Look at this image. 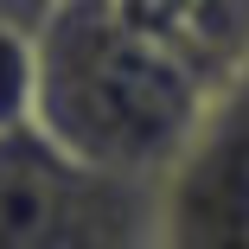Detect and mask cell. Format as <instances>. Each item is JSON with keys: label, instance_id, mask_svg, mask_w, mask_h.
I'll use <instances>...</instances> for the list:
<instances>
[{"label": "cell", "instance_id": "3957f363", "mask_svg": "<svg viewBox=\"0 0 249 249\" xmlns=\"http://www.w3.org/2000/svg\"><path fill=\"white\" fill-rule=\"evenodd\" d=\"M166 249H249V77L224 89L185 160L160 179Z\"/></svg>", "mask_w": 249, "mask_h": 249}, {"label": "cell", "instance_id": "5b68a950", "mask_svg": "<svg viewBox=\"0 0 249 249\" xmlns=\"http://www.w3.org/2000/svg\"><path fill=\"white\" fill-rule=\"evenodd\" d=\"M38 109V26L0 13V134H26Z\"/></svg>", "mask_w": 249, "mask_h": 249}, {"label": "cell", "instance_id": "277c9868", "mask_svg": "<svg viewBox=\"0 0 249 249\" xmlns=\"http://www.w3.org/2000/svg\"><path fill=\"white\" fill-rule=\"evenodd\" d=\"M122 7L211 96L249 77V0H122Z\"/></svg>", "mask_w": 249, "mask_h": 249}, {"label": "cell", "instance_id": "6da1fadb", "mask_svg": "<svg viewBox=\"0 0 249 249\" xmlns=\"http://www.w3.org/2000/svg\"><path fill=\"white\" fill-rule=\"evenodd\" d=\"M211 103L217 96L147 38L122 0H52L38 19L32 134L89 173L160 185L198 141Z\"/></svg>", "mask_w": 249, "mask_h": 249}, {"label": "cell", "instance_id": "7a4b0ae2", "mask_svg": "<svg viewBox=\"0 0 249 249\" xmlns=\"http://www.w3.org/2000/svg\"><path fill=\"white\" fill-rule=\"evenodd\" d=\"M0 249H166L160 185L89 173L32 128L0 134Z\"/></svg>", "mask_w": 249, "mask_h": 249}]
</instances>
